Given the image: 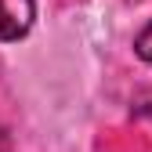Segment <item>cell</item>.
<instances>
[{
  "label": "cell",
  "instance_id": "obj_1",
  "mask_svg": "<svg viewBox=\"0 0 152 152\" xmlns=\"http://www.w3.org/2000/svg\"><path fill=\"white\" fill-rule=\"evenodd\" d=\"M36 0H0V44L22 40L33 29Z\"/></svg>",
  "mask_w": 152,
  "mask_h": 152
},
{
  "label": "cell",
  "instance_id": "obj_2",
  "mask_svg": "<svg viewBox=\"0 0 152 152\" xmlns=\"http://www.w3.org/2000/svg\"><path fill=\"white\" fill-rule=\"evenodd\" d=\"M134 54H138L141 62H148V65H152V22L134 36Z\"/></svg>",
  "mask_w": 152,
  "mask_h": 152
},
{
  "label": "cell",
  "instance_id": "obj_3",
  "mask_svg": "<svg viewBox=\"0 0 152 152\" xmlns=\"http://www.w3.org/2000/svg\"><path fill=\"white\" fill-rule=\"evenodd\" d=\"M0 152H15V145H11V134L4 127H0Z\"/></svg>",
  "mask_w": 152,
  "mask_h": 152
}]
</instances>
